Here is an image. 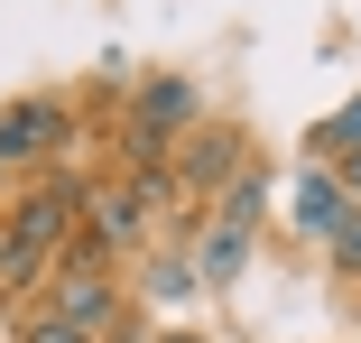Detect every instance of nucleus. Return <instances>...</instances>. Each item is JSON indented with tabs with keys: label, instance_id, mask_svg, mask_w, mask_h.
<instances>
[{
	"label": "nucleus",
	"instance_id": "obj_1",
	"mask_svg": "<svg viewBox=\"0 0 361 343\" xmlns=\"http://www.w3.org/2000/svg\"><path fill=\"white\" fill-rule=\"evenodd\" d=\"M195 130H204V84L195 75H149L130 93V112H121V158L130 167H167Z\"/></svg>",
	"mask_w": 361,
	"mask_h": 343
},
{
	"label": "nucleus",
	"instance_id": "obj_2",
	"mask_svg": "<svg viewBox=\"0 0 361 343\" xmlns=\"http://www.w3.org/2000/svg\"><path fill=\"white\" fill-rule=\"evenodd\" d=\"M84 140V112L75 102H56V93H19V102H0V167H47Z\"/></svg>",
	"mask_w": 361,
	"mask_h": 343
},
{
	"label": "nucleus",
	"instance_id": "obj_3",
	"mask_svg": "<svg viewBox=\"0 0 361 343\" xmlns=\"http://www.w3.org/2000/svg\"><path fill=\"white\" fill-rule=\"evenodd\" d=\"M47 315L75 325V334H111V325H121L111 269H102V260H56V269H47Z\"/></svg>",
	"mask_w": 361,
	"mask_h": 343
},
{
	"label": "nucleus",
	"instance_id": "obj_4",
	"mask_svg": "<svg viewBox=\"0 0 361 343\" xmlns=\"http://www.w3.org/2000/svg\"><path fill=\"white\" fill-rule=\"evenodd\" d=\"M241 167H250V140H241L232 121H204L195 140H185V149L167 158V176H176V195H195V204H213V195H223V186L241 176Z\"/></svg>",
	"mask_w": 361,
	"mask_h": 343
},
{
	"label": "nucleus",
	"instance_id": "obj_5",
	"mask_svg": "<svg viewBox=\"0 0 361 343\" xmlns=\"http://www.w3.org/2000/svg\"><path fill=\"white\" fill-rule=\"evenodd\" d=\"M352 214V204H343V186H334V167L315 158L306 176H297V232H315V241H334V223Z\"/></svg>",
	"mask_w": 361,
	"mask_h": 343
},
{
	"label": "nucleus",
	"instance_id": "obj_6",
	"mask_svg": "<svg viewBox=\"0 0 361 343\" xmlns=\"http://www.w3.org/2000/svg\"><path fill=\"white\" fill-rule=\"evenodd\" d=\"M241 260H250V232L204 223V241H195V279H204V288H232V279H241Z\"/></svg>",
	"mask_w": 361,
	"mask_h": 343
},
{
	"label": "nucleus",
	"instance_id": "obj_7",
	"mask_svg": "<svg viewBox=\"0 0 361 343\" xmlns=\"http://www.w3.org/2000/svg\"><path fill=\"white\" fill-rule=\"evenodd\" d=\"M259 204H269V167L250 158V167H241V176H232L223 195H213V214H204V223H232V232H259Z\"/></svg>",
	"mask_w": 361,
	"mask_h": 343
},
{
	"label": "nucleus",
	"instance_id": "obj_8",
	"mask_svg": "<svg viewBox=\"0 0 361 343\" xmlns=\"http://www.w3.org/2000/svg\"><path fill=\"white\" fill-rule=\"evenodd\" d=\"M343 149H361V93H352L343 112H324V121H315V158H343Z\"/></svg>",
	"mask_w": 361,
	"mask_h": 343
},
{
	"label": "nucleus",
	"instance_id": "obj_9",
	"mask_svg": "<svg viewBox=\"0 0 361 343\" xmlns=\"http://www.w3.org/2000/svg\"><path fill=\"white\" fill-rule=\"evenodd\" d=\"M324 260H334V279H352V288H361V204H352V214L334 223V241H324Z\"/></svg>",
	"mask_w": 361,
	"mask_h": 343
},
{
	"label": "nucleus",
	"instance_id": "obj_10",
	"mask_svg": "<svg viewBox=\"0 0 361 343\" xmlns=\"http://www.w3.org/2000/svg\"><path fill=\"white\" fill-rule=\"evenodd\" d=\"M185 279H195V260H185V251H167V260L149 269V297H185Z\"/></svg>",
	"mask_w": 361,
	"mask_h": 343
},
{
	"label": "nucleus",
	"instance_id": "obj_11",
	"mask_svg": "<svg viewBox=\"0 0 361 343\" xmlns=\"http://www.w3.org/2000/svg\"><path fill=\"white\" fill-rule=\"evenodd\" d=\"M19 343H93V334H75V325H56V315H28V325H19Z\"/></svg>",
	"mask_w": 361,
	"mask_h": 343
},
{
	"label": "nucleus",
	"instance_id": "obj_12",
	"mask_svg": "<svg viewBox=\"0 0 361 343\" xmlns=\"http://www.w3.org/2000/svg\"><path fill=\"white\" fill-rule=\"evenodd\" d=\"M334 167V186H343V204H361V149H343V158H324Z\"/></svg>",
	"mask_w": 361,
	"mask_h": 343
},
{
	"label": "nucleus",
	"instance_id": "obj_13",
	"mask_svg": "<svg viewBox=\"0 0 361 343\" xmlns=\"http://www.w3.org/2000/svg\"><path fill=\"white\" fill-rule=\"evenodd\" d=\"M158 343H204V334H158Z\"/></svg>",
	"mask_w": 361,
	"mask_h": 343
},
{
	"label": "nucleus",
	"instance_id": "obj_14",
	"mask_svg": "<svg viewBox=\"0 0 361 343\" xmlns=\"http://www.w3.org/2000/svg\"><path fill=\"white\" fill-rule=\"evenodd\" d=\"M0 176H10V167H0Z\"/></svg>",
	"mask_w": 361,
	"mask_h": 343
}]
</instances>
